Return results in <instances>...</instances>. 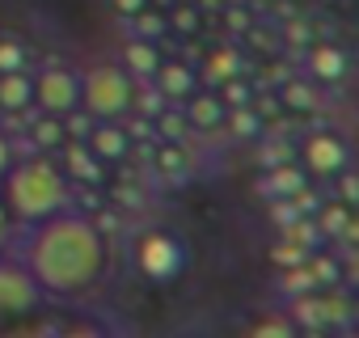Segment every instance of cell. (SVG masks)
Here are the masks:
<instances>
[{
  "label": "cell",
  "instance_id": "obj_1",
  "mask_svg": "<svg viewBox=\"0 0 359 338\" xmlns=\"http://www.w3.org/2000/svg\"><path fill=\"white\" fill-rule=\"evenodd\" d=\"M22 262H26V271L34 275V283L43 292L72 296V292H85L102 275V266H106V241H102V233H97L93 220L55 212V216H47V220L34 224Z\"/></svg>",
  "mask_w": 359,
  "mask_h": 338
},
{
  "label": "cell",
  "instance_id": "obj_2",
  "mask_svg": "<svg viewBox=\"0 0 359 338\" xmlns=\"http://www.w3.org/2000/svg\"><path fill=\"white\" fill-rule=\"evenodd\" d=\"M0 182H5V195H0V199H5L9 216L22 220V224H39V220H47V216L64 212V208H68V195H72L68 174H64L51 156L13 161L9 174L0 178Z\"/></svg>",
  "mask_w": 359,
  "mask_h": 338
},
{
  "label": "cell",
  "instance_id": "obj_3",
  "mask_svg": "<svg viewBox=\"0 0 359 338\" xmlns=\"http://www.w3.org/2000/svg\"><path fill=\"white\" fill-rule=\"evenodd\" d=\"M131 102H135V85H131V76L123 68L97 64V68L85 72L76 106H85L89 119H118L123 110H131Z\"/></svg>",
  "mask_w": 359,
  "mask_h": 338
},
{
  "label": "cell",
  "instance_id": "obj_4",
  "mask_svg": "<svg viewBox=\"0 0 359 338\" xmlns=\"http://www.w3.org/2000/svg\"><path fill=\"white\" fill-rule=\"evenodd\" d=\"M43 288L34 283V275L26 271V262H13L0 254V325H9L26 313H34Z\"/></svg>",
  "mask_w": 359,
  "mask_h": 338
},
{
  "label": "cell",
  "instance_id": "obj_5",
  "mask_svg": "<svg viewBox=\"0 0 359 338\" xmlns=\"http://www.w3.org/2000/svg\"><path fill=\"white\" fill-rule=\"evenodd\" d=\"M34 85V102L47 110V114H72L76 110V102H81V81L68 72V68H47L39 81H30Z\"/></svg>",
  "mask_w": 359,
  "mask_h": 338
},
{
  "label": "cell",
  "instance_id": "obj_6",
  "mask_svg": "<svg viewBox=\"0 0 359 338\" xmlns=\"http://www.w3.org/2000/svg\"><path fill=\"white\" fill-rule=\"evenodd\" d=\"M135 262H140V271H144L148 279H173L177 266H182V250H177V241H173L169 233H152V237L140 241Z\"/></svg>",
  "mask_w": 359,
  "mask_h": 338
},
{
  "label": "cell",
  "instance_id": "obj_7",
  "mask_svg": "<svg viewBox=\"0 0 359 338\" xmlns=\"http://www.w3.org/2000/svg\"><path fill=\"white\" fill-rule=\"evenodd\" d=\"M304 165L313 169V174H338V169L346 165L342 140H334V135H313V140L304 144Z\"/></svg>",
  "mask_w": 359,
  "mask_h": 338
},
{
  "label": "cell",
  "instance_id": "obj_8",
  "mask_svg": "<svg viewBox=\"0 0 359 338\" xmlns=\"http://www.w3.org/2000/svg\"><path fill=\"white\" fill-rule=\"evenodd\" d=\"M34 102V85L26 81V72H0V106L5 110H26Z\"/></svg>",
  "mask_w": 359,
  "mask_h": 338
},
{
  "label": "cell",
  "instance_id": "obj_9",
  "mask_svg": "<svg viewBox=\"0 0 359 338\" xmlns=\"http://www.w3.org/2000/svg\"><path fill=\"white\" fill-rule=\"evenodd\" d=\"M64 174L72 178H85V182H97L102 178V165H97V152L93 148H68V165H60Z\"/></svg>",
  "mask_w": 359,
  "mask_h": 338
},
{
  "label": "cell",
  "instance_id": "obj_10",
  "mask_svg": "<svg viewBox=\"0 0 359 338\" xmlns=\"http://www.w3.org/2000/svg\"><path fill=\"white\" fill-rule=\"evenodd\" d=\"M89 148H93L97 156H118V152L127 148V131H118V127H97V131H89Z\"/></svg>",
  "mask_w": 359,
  "mask_h": 338
},
{
  "label": "cell",
  "instance_id": "obj_11",
  "mask_svg": "<svg viewBox=\"0 0 359 338\" xmlns=\"http://www.w3.org/2000/svg\"><path fill=\"white\" fill-rule=\"evenodd\" d=\"M156 51L152 47H144V43H131L127 47V72H135V76H148V72H156Z\"/></svg>",
  "mask_w": 359,
  "mask_h": 338
},
{
  "label": "cell",
  "instance_id": "obj_12",
  "mask_svg": "<svg viewBox=\"0 0 359 338\" xmlns=\"http://www.w3.org/2000/svg\"><path fill=\"white\" fill-rule=\"evenodd\" d=\"M313 72H317V76H330V81L342 76V55H338L334 47H317V51H313Z\"/></svg>",
  "mask_w": 359,
  "mask_h": 338
},
{
  "label": "cell",
  "instance_id": "obj_13",
  "mask_svg": "<svg viewBox=\"0 0 359 338\" xmlns=\"http://www.w3.org/2000/svg\"><path fill=\"white\" fill-rule=\"evenodd\" d=\"M22 64H26V51L9 39H0V72H18Z\"/></svg>",
  "mask_w": 359,
  "mask_h": 338
},
{
  "label": "cell",
  "instance_id": "obj_14",
  "mask_svg": "<svg viewBox=\"0 0 359 338\" xmlns=\"http://www.w3.org/2000/svg\"><path fill=\"white\" fill-rule=\"evenodd\" d=\"M156 68H161V85H165V89H169L173 97L187 89V81H191V76H187L182 68H165V64H156Z\"/></svg>",
  "mask_w": 359,
  "mask_h": 338
},
{
  "label": "cell",
  "instance_id": "obj_15",
  "mask_svg": "<svg viewBox=\"0 0 359 338\" xmlns=\"http://www.w3.org/2000/svg\"><path fill=\"white\" fill-rule=\"evenodd\" d=\"M13 216H9V208H5V199H0V254L9 250V241H13Z\"/></svg>",
  "mask_w": 359,
  "mask_h": 338
},
{
  "label": "cell",
  "instance_id": "obj_16",
  "mask_svg": "<svg viewBox=\"0 0 359 338\" xmlns=\"http://www.w3.org/2000/svg\"><path fill=\"white\" fill-rule=\"evenodd\" d=\"M216 114H220V106H216L212 97H199V102L191 106V119H195V123H212Z\"/></svg>",
  "mask_w": 359,
  "mask_h": 338
},
{
  "label": "cell",
  "instance_id": "obj_17",
  "mask_svg": "<svg viewBox=\"0 0 359 338\" xmlns=\"http://www.w3.org/2000/svg\"><path fill=\"white\" fill-rule=\"evenodd\" d=\"M287 106H300L304 110V106H313V93L304 85H287Z\"/></svg>",
  "mask_w": 359,
  "mask_h": 338
},
{
  "label": "cell",
  "instance_id": "obj_18",
  "mask_svg": "<svg viewBox=\"0 0 359 338\" xmlns=\"http://www.w3.org/2000/svg\"><path fill=\"white\" fill-rule=\"evenodd\" d=\"M208 72H212V76H224V72H229V76H233V72H237V60H233V55H216V60H212V68H208Z\"/></svg>",
  "mask_w": 359,
  "mask_h": 338
},
{
  "label": "cell",
  "instance_id": "obj_19",
  "mask_svg": "<svg viewBox=\"0 0 359 338\" xmlns=\"http://www.w3.org/2000/svg\"><path fill=\"white\" fill-rule=\"evenodd\" d=\"M9 165H13V144L5 140V131H0V178L9 174Z\"/></svg>",
  "mask_w": 359,
  "mask_h": 338
},
{
  "label": "cell",
  "instance_id": "obj_20",
  "mask_svg": "<svg viewBox=\"0 0 359 338\" xmlns=\"http://www.w3.org/2000/svg\"><path fill=\"white\" fill-rule=\"evenodd\" d=\"M258 334H266V338H283L287 325H283V321H266V325H258Z\"/></svg>",
  "mask_w": 359,
  "mask_h": 338
},
{
  "label": "cell",
  "instance_id": "obj_21",
  "mask_svg": "<svg viewBox=\"0 0 359 338\" xmlns=\"http://www.w3.org/2000/svg\"><path fill=\"white\" fill-rule=\"evenodd\" d=\"M321 224H325V229H342V224H346V216H342V212H325V220H321Z\"/></svg>",
  "mask_w": 359,
  "mask_h": 338
},
{
  "label": "cell",
  "instance_id": "obj_22",
  "mask_svg": "<svg viewBox=\"0 0 359 338\" xmlns=\"http://www.w3.org/2000/svg\"><path fill=\"white\" fill-rule=\"evenodd\" d=\"M39 140H43V144H55V140H60V131H55V127H39Z\"/></svg>",
  "mask_w": 359,
  "mask_h": 338
},
{
  "label": "cell",
  "instance_id": "obj_23",
  "mask_svg": "<svg viewBox=\"0 0 359 338\" xmlns=\"http://www.w3.org/2000/svg\"><path fill=\"white\" fill-rule=\"evenodd\" d=\"M114 5H118V9H123V13H135V9H140V5H144V0H114Z\"/></svg>",
  "mask_w": 359,
  "mask_h": 338
}]
</instances>
